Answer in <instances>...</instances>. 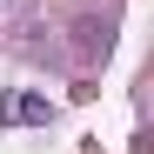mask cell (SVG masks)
<instances>
[{
    "label": "cell",
    "instance_id": "6da1fadb",
    "mask_svg": "<svg viewBox=\"0 0 154 154\" xmlns=\"http://www.w3.org/2000/svg\"><path fill=\"white\" fill-rule=\"evenodd\" d=\"M47 114H54V100H47V94H34V87L7 94V121H14V127H40Z\"/></svg>",
    "mask_w": 154,
    "mask_h": 154
}]
</instances>
